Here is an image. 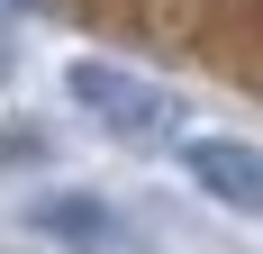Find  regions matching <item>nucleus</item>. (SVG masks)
Instances as JSON below:
<instances>
[{"mask_svg":"<svg viewBox=\"0 0 263 254\" xmlns=\"http://www.w3.org/2000/svg\"><path fill=\"white\" fill-rule=\"evenodd\" d=\"M73 100H82V118H100L109 136H127V146H163V136L182 127L173 91L145 82V73H127V64H73Z\"/></svg>","mask_w":263,"mask_h":254,"instance_id":"1","label":"nucleus"},{"mask_svg":"<svg viewBox=\"0 0 263 254\" xmlns=\"http://www.w3.org/2000/svg\"><path fill=\"white\" fill-rule=\"evenodd\" d=\"M182 173L200 182L218 209L263 218V146H236V136H191V146H182Z\"/></svg>","mask_w":263,"mask_h":254,"instance_id":"2","label":"nucleus"},{"mask_svg":"<svg viewBox=\"0 0 263 254\" xmlns=\"http://www.w3.org/2000/svg\"><path fill=\"white\" fill-rule=\"evenodd\" d=\"M36 227H46V236H64V245H91V254H136V245H145V236H136L118 209H100L91 191L46 200V209H36Z\"/></svg>","mask_w":263,"mask_h":254,"instance_id":"3","label":"nucleus"},{"mask_svg":"<svg viewBox=\"0 0 263 254\" xmlns=\"http://www.w3.org/2000/svg\"><path fill=\"white\" fill-rule=\"evenodd\" d=\"M0 73H9V37H0Z\"/></svg>","mask_w":263,"mask_h":254,"instance_id":"4","label":"nucleus"}]
</instances>
